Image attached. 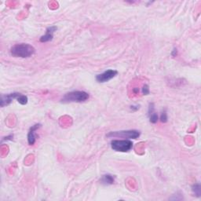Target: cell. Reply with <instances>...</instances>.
Instances as JSON below:
<instances>
[{"instance_id":"1","label":"cell","mask_w":201,"mask_h":201,"mask_svg":"<svg viewBox=\"0 0 201 201\" xmlns=\"http://www.w3.org/2000/svg\"><path fill=\"white\" fill-rule=\"evenodd\" d=\"M35 52V48L31 45L27 43H21L14 45L10 50V53L15 57H30Z\"/></svg>"},{"instance_id":"2","label":"cell","mask_w":201,"mask_h":201,"mask_svg":"<svg viewBox=\"0 0 201 201\" xmlns=\"http://www.w3.org/2000/svg\"><path fill=\"white\" fill-rule=\"evenodd\" d=\"M89 94L85 91H72L64 95L61 98L63 103H72V102H84L89 99Z\"/></svg>"},{"instance_id":"3","label":"cell","mask_w":201,"mask_h":201,"mask_svg":"<svg viewBox=\"0 0 201 201\" xmlns=\"http://www.w3.org/2000/svg\"><path fill=\"white\" fill-rule=\"evenodd\" d=\"M140 136V131L136 130H121V131L110 132L107 134L108 138H119L125 139H136Z\"/></svg>"},{"instance_id":"4","label":"cell","mask_w":201,"mask_h":201,"mask_svg":"<svg viewBox=\"0 0 201 201\" xmlns=\"http://www.w3.org/2000/svg\"><path fill=\"white\" fill-rule=\"evenodd\" d=\"M111 147L113 150L116 152H128L133 148V143L131 141L124 139V140H113L111 142Z\"/></svg>"},{"instance_id":"5","label":"cell","mask_w":201,"mask_h":201,"mask_svg":"<svg viewBox=\"0 0 201 201\" xmlns=\"http://www.w3.org/2000/svg\"><path fill=\"white\" fill-rule=\"evenodd\" d=\"M118 74V72L116 70L113 69H108L105 72H104L101 74H99L96 76V80L98 83H105V82L109 81L110 79L114 78L116 75Z\"/></svg>"},{"instance_id":"6","label":"cell","mask_w":201,"mask_h":201,"mask_svg":"<svg viewBox=\"0 0 201 201\" xmlns=\"http://www.w3.org/2000/svg\"><path fill=\"white\" fill-rule=\"evenodd\" d=\"M21 94L19 93H13V94H6V95H2L1 98V106L4 107L6 105H9L11 103L13 99H17L18 96Z\"/></svg>"},{"instance_id":"7","label":"cell","mask_w":201,"mask_h":201,"mask_svg":"<svg viewBox=\"0 0 201 201\" xmlns=\"http://www.w3.org/2000/svg\"><path fill=\"white\" fill-rule=\"evenodd\" d=\"M40 126V124H35L34 126H31V127L29 130V132L28 134V144L30 145H33L35 144V133Z\"/></svg>"},{"instance_id":"8","label":"cell","mask_w":201,"mask_h":201,"mask_svg":"<svg viewBox=\"0 0 201 201\" xmlns=\"http://www.w3.org/2000/svg\"><path fill=\"white\" fill-rule=\"evenodd\" d=\"M57 28L56 26H51L50 28H48L47 29V33L46 35H43L40 38V42L42 43H46V42H49V41L53 39V34L54 31H56Z\"/></svg>"},{"instance_id":"9","label":"cell","mask_w":201,"mask_h":201,"mask_svg":"<svg viewBox=\"0 0 201 201\" xmlns=\"http://www.w3.org/2000/svg\"><path fill=\"white\" fill-rule=\"evenodd\" d=\"M100 183L102 185H112L114 182H115V178L111 174H104L103 177L100 179Z\"/></svg>"},{"instance_id":"10","label":"cell","mask_w":201,"mask_h":201,"mask_svg":"<svg viewBox=\"0 0 201 201\" xmlns=\"http://www.w3.org/2000/svg\"><path fill=\"white\" fill-rule=\"evenodd\" d=\"M192 190L196 196L200 197L201 196V186L200 183H196V184L192 185Z\"/></svg>"},{"instance_id":"11","label":"cell","mask_w":201,"mask_h":201,"mask_svg":"<svg viewBox=\"0 0 201 201\" xmlns=\"http://www.w3.org/2000/svg\"><path fill=\"white\" fill-rule=\"evenodd\" d=\"M17 100L19 103L21 104H23V105L28 103V97L25 96V95H23V94H20L18 97L17 98Z\"/></svg>"},{"instance_id":"12","label":"cell","mask_w":201,"mask_h":201,"mask_svg":"<svg viewBox=\"0 0 201 201\" xmlns=\"http://www.w3.org/2000/svg\"><path fill=\"white\" fill-rule=\"evenodd\" d=\"M149 117V120L152 123H156L158 121V115L157 113L153 112L152 114H151L150 116H148Z\"/></svg>"},{"instance_id":"13","label":"cell","mask_w":201,"mask_h":201,"mask_svg":"<svg viewBox=\"0 0 201 201\" xmlns=\"http://www.w3.org/2000/svg\"><path fill=\"white\" fill-rule=\"evenodd\" d=\"M160 121L162 122H167V114H166V109H164L161 113L160 116Z\"/></svg>"},{"instance_id":"14","label":"cell","mask_w":201,"mask_h":201,"mask_svg":"<svg viewBox=\"0 0 201 201\" xmlns=\"http://www.w3.org/2000/svg\"><path fill=\"white\" fill-rule=\"evenodd\" d=\"M141 92H142V94H144V95L149 94V92H150V91H149V87H148L147 84H144V86H143V87H142Z\"/></svg>"},{"instance_id":"15","label":"cell","mask_w":201,"mask_h":201,"mask_svg":"<svg viewBox=\"0 0 201 201\" xmlns=\"http://www.w3.org/2000/svg\"><path fill=\"white\" fill-rule=\"evenodd\" d=\"M154 109H155V108H154V104L153 103L149 104L148 111V116H150L151 114H152L153 112H154Z\"/></svg>"},{"instance_id":"16","label":"cell","mask_w":201,"mask_h":201,"mask_svg":"<svg viewBox=\"0 0 201 201\" xmlns=\"http://www.w3.org/2000/svg\"><path fill=\"white\" fill-rule=\"evenodd\" d=\"M130 109H132L133 111H137V110L139 109V105H136V106L131 105V106H130Z\"/></svg>"},{"instance_id":"17","label":"cell","mask_w":201,"mask_h":201,"mask_svg":"<svg viewBox=\"0 0 201 201\" xmlns=\"http://www.w3.org/2000/svg\"><path fill=\"white\" fill-rule=\"evenodd\" d=\"M13 138V135L10 134V135H9V136L6 137V138H3V140H6V141H8V140H12Z\"/></svg>"},{"instance_id":"18","label":"cell","mask_w":201,"mask_h":201,"mask_svg":"<svg viewBox=\"0 0 201 201\" xmlns=\"http://www.w3.org/2000/svg\"><path fill=\"white\" fill-rule=\"evenodd\" d=\"M177 49L176 48H174V50H173V51H172V53H171V55H172L173 57H176V55H177Z\"/></svg>"},{"instance_id":"19","label":"cell","mask_w":201,"mask_h":201,"mask_svg":"<svg viewBox=\"0 0 201 201\" xmlns=\"http://www.w3.org/2000/svg\"><path fill=\"white\" fill-rule=\"evenodd\" d=\"M133 91H134V94H138V92H139V89H138V88H134V89L133 90Z\"/></svg>"}]
</instances>
